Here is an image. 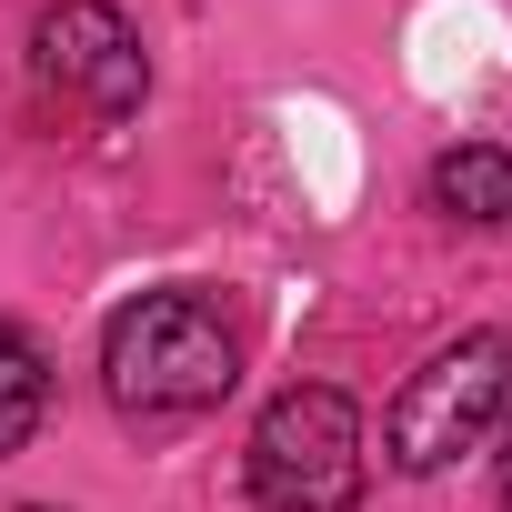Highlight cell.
I'll return each instance as SVG.
<instances>
[{
	"mask_svg": "<svg viewBox=\"0 0 512 512\" xmlns=\"http://www.w3.org/2000/svg\"><path fill=\"white\" fill-rule=\"evenodd\" d=\"M231 382H241V332L221 322L211 292H141V302H121L111 332H101V392H111L131 422L211 412Z\"/></svg>",
	"mask_w": 512,
	"mask_h": 512,
	"instance_id": "6da1fadb",
	"label": "cell"
},
{
	"mask_svg": "<svg viewBox=\"0 0 512 512\" xmlns=\"http://www.w3.org/2000/svg\"><path fill=\"white\" fill-rule=\"evenodd\" d=\"M241 472H251V502H262V512H352L362 482H372L352 392H332V382H292V392H272L262 422H251Z\"/></svg>",
	"mask_w": 512,
	"mask_h": 512,
	"instance_id": "7a4b0ae2",
	"label": "cell"
},
{
	"mask_svg": "<svg viewBox=\"0 0 512 512\" xmlns=\"http://www.w3.org/2000/svg\"><path fill=\"white\" fill-rule=\"evenodd\" d=\"M502 402H512V332H462V342H442L402 382V402L382 422V452L402 472H442V462H462V452L492 442Z\"/></svg>",
	"mask_w": 512,
	"mask_h": 512,
	"instance_id": "3957f363",
	"label": "cell"
},
{
	"mask_svg": "<svg viewBox=\"0 0 512 512\" xmlns=\"http://www.w3.org/2000/svg\"><path fill=\"white\" fill-rule=\"evenodd\" d=\"M31 71L81 101L91 121H131L141 91H151V61H141V31L111 11V0H61V11H41L31 31Z\"/></svg>",
	"mask_w": 512,
	"mask_h": 512,
	"instance_id": "277c9868",
	"label": "cell"
},
{
	"mask_svg": "<svg viewBox=\"0 0 512 512\" xmlns=\"http://www.w3.org/2000/svg\"><path fill=\"white\" fill-rule=\"evenodd\" d=\"M432 211H452V221H502V231H512V151H502V141L442 151V161H432Z\"/></svg>",
	"mask_w": 512,
	"mask_h": 512,
	"instance_id": "5b68a950",
	"label": "cell"
},
{
	"mask_svg": "<svg viewBox=\"0 0 512 512\" xmlns=\"http://www.w3.org/2000/svg\"><path fill=\"white\" fill-rule=\"evenodd\" d=\"M41 412H51V362H41V342L21 322H0V462L31 452Z\"/></svg>",
	"mask_w": 512,
	"mask_h": 512,
	"instance_id": "8992f818",
	"label": "cell"
},
{
	"mask_svg": "<svg viewBox=\"0 0 512 512\" xmlns=\"http://www.w3.org/2000/svg\"><path fill=\"white\" fill-rule=\"evenodd\" d=\"M21 512H51V502H21Z\"/></svg>",
	"mask_w": 512,
	"mask_h": 512,
	"instance_id": "52a82bcc",
	"label": "cell"
},
{
	"mask_svg": "<svg viewBox=\"0 0 512 512\" xmlns=\"http://www.w3.org/2000/svg\"><path fill=\"white\" fill-rule=\"evenodd\" d=\"M502 492H512V462H502Z\"/></svg>",
	"mask_w": 512,
	"mask_h": 512,
	"instance_id": "ba28073f",
	"label": "cell"
}]
</instances>
